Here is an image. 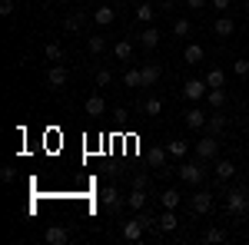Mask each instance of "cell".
I'll list each match as a JSON object with an SVG mask.
<instances>
[{"mask_svg": "<svg viewBox=\"0 0 249 245\" xmlns=\"http://www.w3.org/2000/svg\"><path fill=\"white\" fill-rule=\"evenodd\" d=\"M196 156L203 159V163H213L216 156H219V136H213V132H206L199 143H196Z\"/></svg>", "mask_w": 249, "mask_h": 245, "instance_id": "7a4b0ae2", "label": "cell"}, {"mask_svg": "<svg viewBox=\"0 0 249 245\" xmlns=\"http://www.w3.org/2000/svg\"><path fill=\"white\" fill-rule=\"evenodd\" d=\"M126 206L133 209V212H140V209H146V189L133 186L130 192H126Z\"/></svg>", "mask_w": 249, "mask_h": 245, "instance_id": "7c38bea8", "label": "cell"}, {"mask_svg": "<svg viewBox=\"0 0 249 245\" xmlns=\"http://www.w3.org/2000/svg\"><path fill=\"white\" fill-rule=\"evenodd\" d=\"M249 209V189H232L226 192V212L230 215H246Z\"/></svg>", "mask_w": 249, "mask_h": 245, "instance_id": "6da1fadb", "label": "cell"}, {"mask_svg": "<svg viewBox=\"0 0 249 245\" xmlns=\"http://www.w3.org/2000/svg\"><path fill=\"white\" fill-rule=\"evenodd\" d=\"M14 14V0H0V17H10Z\"/></svg>", "mask_w": 249, "mask_h": 245, "instance_id": "f35d334b", "label": "cell"}, {"mask_svg": "<svg viewBox=\"0 0 249 245\" xmlns=\"http://www.w3.org/2000/svg\"><path fill=\"white\" fill-rule=\"evenodd\" d=\"M63 27H67V30H73V33H77L80 27H83V14H70V17L63 20Z\"/></svg>", "mask_w": 249, "mask_h": 245, "instance_id": "1f68e13d", "label": "cell"}, {"mask_svg": "<svg viewBox=\"0 0 249 245\" xmlns=\"http://www.w3.org/2000/svg\"><path fill=\"white\" fill-rule=\"evenodd\" d=\"M43 239H47V245H67L70 242V232L63 226H50L47 232H43Z\"/></svg>", "mask_w": 249, "mask_h": 245, "instance_id": "8fae6325", "label": "cell"}, {"mask_svg": "<svg viewBox=\"0 0 249 245\" xmlns=\"http://www.w3.org/2000/svg\"><path fill=\"white\" fill-rule=\"evenodd\" d=\"M156 219H160V232H173V229L179 226L176 209H163V215H156Z\"/></svg>", "mask_w": 249, "mask_h": 245, "instance_id": "9a60e30c", "label": "cell"}, {"mask_svg": "<svg viewBox=\"0 0 249 245\" xmlns=\"http://www.w3.org/2000/svg\"><path fill=\"white\" fill-rule=\"evenodd\" d=\"M100 199H103V206L110 209V212H120V209H123V196L116 192V186H107L100 192Z\"/></svg>", "mask_w": 249, "mask_h": 245, "instance_id": "9c48e42d", "label": "cell"}, {"mask_svg": "<svg viewBox=\"0 0 249 245\" xmlns=\"http://www.w3.org/2000/svg\"><path fill=\"white\" fill-rule=\"evenodd\" d=\"M0 176H3V182H14V179H17V169H14V166H3Z\"/></svg>", "mask_w": 249, "mask_h": 245, "instance_id": "74e56055", "label": "cell"}, {"mask_svg": "<svg viewBox=\"0 0 249 245\" xmlns=\"http://www.w3.org/2000/svg\"><path fill=\"white\" fill-rule=\"evenodd\" d=\"M223 83H226V73H223L219 66L206 70V86H210V90H223Z\"/></svg>", "mask_w": 249, "mask_h": 245, "instance_id": "d6986e66", "label": "cell"}, {"mask_svg": "<svg viewBox=\"0 0 249 245\" xmlns=\"http://www.w3.org/2000/svg\"><path fill=\"white\" fill-rule=\"evenodd\" d=\"M183 119H186V126H190V130H206V123H210V116L203 113L199 106H190V110L183 113Z\"/></svg>", "mask_w": 249, "mask_h": 245, "instance_id": "8992f818", "label": "cell"}, {"mask_svg": "<svg viewBox=\"0 0 249 245\" xmlns=\"http://www.w3.org/2000/svg\"><path fill=\"white\" fill-rule=\"evenodd\" d=\"M160 110H163V103H160L156 96H153V99H146V103H143V113H146V116H160Z\"/></svg>", "mask_w": 249, "mask_h": 245, "instance_id": "d6a6232c", "label": "cell"}, {"mask_svg": "<svg viewBox=\"0 0 249 245\" xmlns=\"http://www.w3.org/2000/svg\"><path fill=\"white\" fill-rule=\"evenodd\" d=\"M113 53H116V60H130L133 57V43H130V40H120L113 47Z\"/></svg>", "mask_w": 249, "mask_h": 245, "instance_id": "83f0119b", "label": "cell"}, {"mask_svg": "<svg viewBox=\"0 0 249 245\" xmlns=\"http://www.w3.org/2000/svg\"><path fill=\"white\" fill-rule=\"evenodd\" d=\"M67 80H70V70H67L63 63H53V66L47 70V83H50L53 90H60V86H67Z\"/></svg>", "mask_w": 249, "mask_h": 245, "instance_id": "5b68a950", "label": "cell"}, {"mask_svg": "<svg viewBox=\"0 0 249 245\" xmlns=\"http://www.w3.org/2000/svg\"><path fill=\"white\" fill-rule=\"evenodd\" d=\"M232 70H236V76H249V63H246V60H236Z\"/></svg>", "mask_w": 249, "mask_h": 245, "instance_id": "8d00e7d4", "label": "cell"}, {"mask_svg": "<svg viewBox=\"0 0 249 245\" xmlns=\"http://www.w3.org/2000/svg\"><path fill=\"white\" fill-rule=\"evenodd\" d=\"M153 17H156V10H153L150 0H146V3H136V20H140V23H150Z\"/></svg>", "mask_w": 249, "mask_h": 245, "instance_id": "484cf974", "label": "cell"}, {"mask_svg": "<svg viewBox=\"0 0 249 245\" xmlns=\"http://www.w3.org/2000/svg\"><path fill=\"white\" fill-rule=\"evenodd\" d=\"M210 3L216 7V10H230V3H232V0H210Z\"/></svg>", "mask_w": 249, "mask_h": 245, "instance_id": "ab89813d", "label": "cell"}, {"mask_svg": "<svg viewBox=\"0 0 249 245\" xmlns=\"http://www.w3.org/2000/svg\"><path fill=\"white\" fill-rule=\"evenodd\" d=\"M123 86L126 90H143V73L140 70H126L123 73Z\"/></svg>", "mask_w": 249, "mask_h": 245, "instance_id": "7402d4cb", "label": "cell"}, {"mask_svg": "<svg viewBox=\"0 0 249 245\" xmlns=\"http://www.w3.org/2000/svg\"><path fill=\"white\" fill-rule=\"evenodd\" d=\"M232 172H236V166H232V159H216V179L219 182H226Z\"/></svg>", "mask_w": 249, "mask_h": 245, "instance_id": "44dd1931", "label": "cell"}, {"mask_svg": "<svg viewBox=\"0 0 249 245\" xmlns=\"http://www.w3.org/2000/svg\"><path fill=\"white\" fill-rule=\"evenodd\" d=\"M246 10H249V0H246Z\"/></svg>", "mask_w": 249, "mask_h": 245, "instance_id": "7bdbcfd3", "label": "cell"}, {"mask_svg": "<svg viewBox=\"0 0 249 245\" xmlns=\"http://www.w3.org/2000/svg\"><path fill=\"white\" fill-rule=\"evenodd\" d=\"M213 33H216V37H232V33H236V23H232V17H219L216 23H213Z\"/></svg>", "mask_w": 249, "mask_h": 245, "instance_id": "4fadbf2b", "label": "cell"}, {"mask_svg": "<svg viewBox=\"0 0 249 245\" xmlns=\"http://www.w3.org/2000/svg\"><path fill=\"white\" fill-rule=\"evenodd\" d=\"M223 130H226V116L213 113V116H210V123H206V132H213V136H223Z\"/></svg>", "mask_w": 249, "mask_h": 245, "instance_id": "d4e9b609", "label": "cell"}, {"mask_svg": "<svg viewBox=\"0 0 249 245\" xmlns=\"http://www.w3.org/2000/svg\"><path fill=\"white\" fill-rule=\"evenodd\" d=\"M110 80H113L110 70H96V86H110Z\"/></svg>", "mask_w": 249, "mask_h": 245, "instance_id": "e575fe53", "label": "cell"}, {"mask_svg": "<svg viewBox=\"0 0 249 245\" xmlns=\"http://www.w3.org/2000/svg\"><path fill=\"white\" fill-rule=\"evenodd\" d=\"M246 106H249V99H246Z\"/></svg>", "mask_w": 249, "mask_h": 245, "instance_id": "ee69618b", "label": "cell"}, {"mask_svg": "<svg viewBox=\"0 0 249 245\" xmlns=\"http://www.w3.org/2000/svg\"><path fill=\"white\" fill-rule=\"evenodd\" d=\"M186 149H190V146H186L183 139H170V143H166V152H170V156H176V159H183V156H186Z\"/></svg>", "mask_w": 249, "mask_h": 245, "instance_id": "4316f807", "label": "cell"}, {"mask_svg": "<svg viewBox=\"0 0 249 245\" xmlns=\"http://www.w3.org/2000/svg\"><path fill=\"white\" fill-rule=\"evenodd\" d=\"M87 50H90L93 57H100V53L107 50V40H103V37H90V40H87Z\"/></svg>", "mask_w": 249, "mask_h": 245, "instance_id": "4dcf8cb0", "label": "cell"}, {"mask_svg": "<svg viewBox=\"0 0 249 245\" xmlns=\"http://www.w3.org/2000/svg\"><path fill=\"white\" fill-rule=\"evenodd\" d=\"M123 3H133V0H123Z\"/></svg>", "mask_w": 249, "mask_h": 245, "instance_id": "b9f144b4", "label": "cell"}, {"mask_svg": "<svg viewBox=\"0 0 249 245\" xmlns=\"http://www.w3.org/2000/svg\"><path fill=\"white\" fill-rule=\"evenodd\" d=\"M140 73H143V90H150L156 80H160V66H156V63H143Z\"/></svg>", "mask_w": 249, "mask_h": 245, "instance_id": "5bb4252c", "label": "cell"}, {"mask_svg": "<svg viewBox=\"0 0 249 245\" xmlns=\"http://www.w3.org/2000/svg\"><path fill=\"white\" fill-rule=\"evenodd\" d=\"M186 7H190V10H203V7H206V0H186Z\"/></svg>", "mask_w": 249, "mask_h": 245, "instance_id": "60d3db41", "label": "cell"}, {"mask_svg": "<svg viewBox=\"0 0 249 245\" xmlns=\"http://www.w3.org/2000/svg\"><path fill=\"white\" fill-rule=\"evenodd\" d=\"M156 43H160V30H156V27H146V30L140 33V47H143V50H153Z\"/></svg>", "mask_w": 249, "mask_h": 245, "instance_id": "e0dca14e", "label": "cell"}, {"mask_svg": "<svg viewBox=\"0 0 249 245\" xmlns=\"http://www.w3.org/2000/svg\"><path fill=\"white\" fill-rule=\"evenodd\" d=\"M203 242H226V232L216 229V226H210L206 232H203Z\"/></svg>", "mask_w": 249, "mask_h": 245, "instance_id": "f546056e", "label": "cell"}, {"mask_svg": "<svg viewBox=\"0 0 249 245\" xmlns=\"http://www.w3.org/2000/svg\"><path fill=\"white\" fill-rule=\"evenodd\" d=\"M190 206H193V212H196V215H206V212L213 209V196H210V192H193Z\"/></svg>", "mask_w": 249, "mask_h": 245, "instance_id": "30bf717a", "label": "cell"}, {"mask_svg": "<svg viewBox=\"0 0 249 245\" xmlns=\"http://www.w3.org/2000/svg\"><path fill=\"white\" fill-rule=\"evenodd\" d=\"M160 202H163V209H176L179 206V192H176V189H166V192L160 196Z\"/></svg>", "mask_w": 249, "mask_h": 245, "instance_id": "f1b7e54d", "label": "cell"}, {"mask_svg": "<svg viewBox=\"0 0 249 245\" xmlns=\"http://www.w3.org/2000/svg\"><path fill=\"white\" fill-rule=\"evenodd\" d=\"M206 93H210L206 80H186V83H183V96H186L190 103H199V99H206Z\"/></svg>", "mask_w": 249, "mask_h": 245, "instance_id": "3957f363", "label": "cell"}, {"mask_svg": "<svg viewBox=\"0 0 249 245\" xmlns=\"http://www.w3.org/2000/svg\"><path fill=\"white\" fill-rule=\"evenodd\" d=\"M226 99H230L226 90H210V93H206V103H210L213 110H223V106H226Z\"/></svg>", "mask_w": 249, "mask_h": 245, "instance_id": "cb8c5ba5", "label": "cell"}, {"mask_svg": "<svg viewBox=\"0 0 249 245\" xmlns=\"http://www.w3.org/2000/svg\"><path fill=\"white\" fill-rule=\"evenodd\" d=\"M203 57H206V50H203L199 43H190V47L183 50V63H203Z\"/></svg>", "mask_w": 249, "mask_h": 245, "instance_id": "ac0fdd59", "label": "cell"}, {"mask_svg": "<svg viewBox=\"0 0 249 245\" xmlns=\"http://www.w3.org/2000/svg\"><path fill=\"white\" fill-rule=\"evenodd\" d=\"M133 186L146 189V186H150V176H146V172H133Z\"/></svg>", "mask_w": 249, "mask_h": 245, "instance_id": "d590c367", "label": "cell"}, {"mask_svg": "<svg viewBox=\"0 0 249 245\" xmlns=\"http://www.w3.org/2000/svg\"><path fill=\"white\" fill-rule=\"evenodd\" d=\"M83 110H87V116H93V119H100V116H107V99L100 93L87 96V103H83Z\"/></svg>", "mask_w": 249, "mask_h": 245, "instance_id": "ba28073f", "label": "cell"}, {"mask_svg": "<svg viewBox=\"0 0 249 245\" xmlns=\"http://www.w3.org/2000/svg\"><path fill=\"white\" fill-rule=\"evenodd\" d=\"M43 57L50 60V63H60V60H63V47H60L57 40H50V43L43 47Z\"/></svg>", "mask_w": 249, "mask_h": 245, "instance_id": "603a6c76", "label": "cell"}, {"mask_svg": "<svg viewBox=\"0 0 249 245\" xmlns=\"http://www.w3.org/2000/svg\"><path fill=\"white\" fill-rule=\"evenodd\" d=\"M93 20H96V27H110L116 20V10L113 7H100V10H93Z\"/></svg>", "mask_w": 249, "mask_h": 245, "instance_id": "ffe728a7", "label": "cell"}, {"mask_svg": "<svg viewBox=\"0 0 249 245\" xmlns=\"http://www.w3.org/2000/svg\"><path fill=\"white\" fill-rule=\"evenodd\" d=\"M166 156H170V152L163 149V146H153V149H146V159H150V166H153V169H163V166H166Z\"/></svg>", "mask_w": 249, "mask_h": 245, "instance_id": "2e32d148", "label": "cell"}, {"mask_svg": "<svg viewBox=\"0 0 249 245\" xmlns=\"http://www.w3.org/2000/svg\"><path fill=\"white\" fill-rule=\"evenodd\" d=\"M203 176H206V172H203L199 163H183V166H179V179H183L186 186H199V182H203Z\"/></svg>", "mask_w": 249, "mask_h": 245, "instance_id": "277c9868", "label": "cell"}, {"mask_svg": "<svg viewBox=\"0 0 249 245\" xmlns=\"http://www.w3.org/2000/svg\"><path fill=\"white\" fill-rule=\"evenodd\" d=\"M173 33H176V37H186V33H190V20H176V23H173Z\"/></svg>", "mask_w": 249, "mask_h": 245, "instance_id": "836d02e7", "label": "cell"}, {"mask_svg": "<svg viewBox=\"0 0 249 245\" xmlns=\"http://www.w3.org/2000/svg\"><path fill=\"white\" fill-rule=\"evenodd\" d=\"M120 232H123V239H126V242H140V239H143V232H146V226H143L140 219H126Z\"/></svg>", "mask_w": 249, "mask_h": 245, "instance_id": "52a82bcc", "label": "cell"}]
</instances>
